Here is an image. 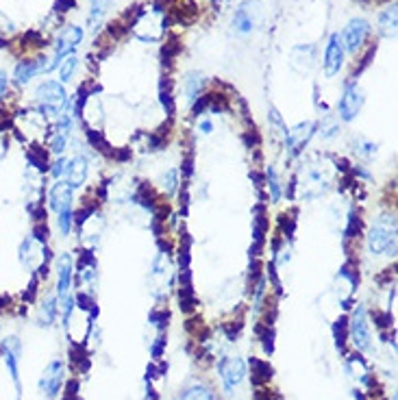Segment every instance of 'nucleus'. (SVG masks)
<instances>
[{"label":"nucleus","mask_w":398,"mask_h":400,"mask_svg":"<svg viewBox=\"0 0 398 400\" xmlns=\"http://www.w3.org/2000/svg\"><path fill=\"white\" fill-rule=\"evenodd\" d=\"M33 96L37 103V111H40L44 118H61L70 105L68 91L64 83L59 81H42L35 87Z\"/></svg>","instance_id":"f257e3e1"},{"label":"nucleus","mask_w":398,"mask_h":400,"mask_svg":"<svg viewBox=\"0 0 398 400\" xmlns=\"http://www.w3.org/2000/svg\"><path fill=\"white\" fill-rule=\"evenodd\" d=\"M366 249L370 255H394L396 251V218L394 214H381L366 231Z\"/></svg>","instance_id":"f03ea898"},{"label":"nucleus","mask_w":398,"mask_h":400,"mask_svg":"<svg viewBox=\"0 0 398 400\" xmlns=\"http://www.w3.org/2000/svg\"><path fill=\"white\" fill-rule=\"evenodd\" d=\"M364 91L357 83H348L342 91V96H339V103H337V120L342 122H353L359 111L364 109Z\"/></svg>","instance_id":"7ed1b4c3"},{"label":"nucleus","mask_w":398,"mask_h":400,"mask_svg":"<svg viewBox=\"0 0 398 400\" xmlns=\"http://www.w3.org/2000/svg\"><path fill=\"white\" fill-rule=\"evenodd\" d=\"M348 333H351V341L355 344L357 350L368 353L372 348V333H370V322H368V313L366 309L359 304V307L353 311L351 322H348Z\"/></svg>","instance_id":"20e7f679"},{"label":"nucleus","mask_w":398,"mask_h":400,"mask_svg":"<svg viewBox=\"0 0 398 400\" xmlns=\"http://www.w3.org/2000/svg\"><path fill=\"white\" fill-rule=\"evenodd\" d=\"M81 40H83V29L81 27H77V24L66 27L59 33V37H57V42H54V54H52V59L48 64V72L59 66V61L64 59V57H68V54H72L74 50H77Z\"/></svg>","instance_id":"39448f33"},{"label":"nucleus","mask_w":398,"mask_h":400,"mask_svg":"<svg viewBox=\"0 0 398 400\" xmlns=\"http://www.w3.org/2000/svg\"><path fill=\"white\" fill-rule=\"evenodd\" d=\"M261 22V5L257 0H246L233 15V31L237 35H249Z\"/></svg>","instance_id":"423d86ee"},{"label":"nucleus","mask_w":398,"mask_h":400,"mask_svg":"<svg viewBox=\"0 0 398 400\" xmlns=\"http://www.w3.org/2000/svg\"><path fill=\"white\" fill-rule=\"evenodd\" d=\"M370 31H372V27L368 20H364V17H353V20L346 24L344 33L339 35L342 37L344 50H348L351 54H357L359 50H362V46L366 44Z\"/></svg>","instance_id":"0eeeda50"},{"label":"nucleus","mask_w":398,"mask_h":400,"mask_svg":"<svg viewBox=\"0 0 398 400\" xmlns=\"http://www.w3.org/2000/svg\"><path fill=\"white\" fill-rule=\"evenodd\" d=\"M344 44H342V37L339 33H331L327 48H325V61H322V70H325L327 79H333L344 68Z\"/></svg>","instance_id":"6e6552de"},{"label":"nucleus","mask_w":398,"mask_h":400,"mask_svg":"<svg viewBox=\"0 0 398 400\" xmlns=\"http://www.w3.org/2000/svg\"><path fill=\"white\" fill-rule=\"evenodd\" d=\"M218 372H220V378H222L224 392L231 394L237 385H242V380L246 378V364L239 357H226V359L220 361Z\"/></svg>","instance_id":"1a4fd4ad"},{"label":"nucleus","mask_w":398,"mask_h":400,"mask_svg":"<svg viewBox=\"0 0 398 400\" xmlns=\"http://www.w3.org/2000/svg\"><path fill=\"white\" fill-rule=\"evenodd\" d=\"M316 135V122H300L298 126L290 128L286 133V146H288V155L296 157L300 155L305 146L309 144V140Z\"/></svg>","instance_id":"9d476101"},{"label":"nucleus","mask_w":398,"mask_h":400,"mask_svg":"<svg viewBox=\"0 0 398 400\" xmlns=\"http://www.w3.org/2000/svg\"><path fill=\"white\" fill-rule=\"evenodd\" d=\"M61 385H64V364L59 359H54L46 366V370L40 378V392L48 400H52V398H57V394L61 392Z\"/></svg>","instance_id":"9b49d317"},{"label":"nucleus","mask_w":398,"mask_h":400,"mask_svg":"<svg viewBox=\"0 0 398 400\" xmlns=\"http://www.w3.org/2000/svg\"><path fill=\"white\" fill-rule=\"evenodd\" d=\"M54 270H57V298H64L70 294V285H72V274H74V259L70 253H61L54 261Z\"/></svg>","instance_id":"f8f14e48"},{"label":"nucleus","mask_w":398,"mask_h":400,"mask_svg":"<svg viewBox=\"0 0 398 400\" xmlns=\"http://www.w3.org/2000/svg\"><path fill=\"white\" fill-rule=\"evenodd\" d=\"M48 205L54 214H59L61 209H70L74 205V187H70L66 181L54 183L48 192Z\"/></svg>","instance_id":"ddd939ff"},{"label":"nucleus","mask_w":398,"mask_h":400,"mask_svg":"<svg viewBox=\"0 0 398 400\" xmlns=\"http://www.w3.org/2000/svg\"><path fill=\"white\" fill-rule=\"evenodd\" d=\"M46 59H22L13 70V81L17 85H29L37 74L46 70Z\"/></svg>","instance_id":"4468645a"},{"label":"nucleus","mask_w":398,"mask_h":400,"mask_svg":"<svg viewBox=\"0 0 398 400\" xmlns=\"http://www.w3.org/2000/svg\"><path fill=\"white\" fill-rule=\"evenodd\" d=\"M87 175H89V161L83 157V155H77L70 159V165H68V175H66V183L74 189H79L85 181H87Z\"/></svg>","instance_id":"2eb2a0df"},{"label":"nucleus","mask_w":398,"mask_h":400,"mask_svg":"<svg viewBox=\"0 0 398 400\" xmlns=\"http://www.w3.org/2000/svg\"><path fill=\"white\" fill-rule=\"evenodd\" d=\"M205 87V76L196 70L187 72L183 76V96H185V103L187 105H196L198 98H200V91Z\"/></svg>","instance_id":"dca6fc26"},{"label":"nucleus","mask_w":398,"mask_h":400,"mask_svg":"<svg viewBox=\"0 0 398 400\" xmlns=\"http://www.w3.org/2000/svg\"><path fill=\"white\" fill-rule=\"evenodd\" d=\"M57 311H59V300H57V296H46L40 307V325L50 327L57 320Z\"/></svg>","instance_id":"f3484780"},{"label":"nucleus","mask_w":398,"mask_h":400,"mask_svg":"<svg viewBox=\"0 0 398 400\" xmlns=\"http://www.w3.org/2000/svg\"><path fill=\"white\" fill-rule=\"evenodd\" d=\"M179 185H181V181H179V170L177 168L165 170V172L161 175V179H159V187H161V192L165 196H175Z\"/></svg>","instance_id":"a211bd4d"},{"label":"nucleus","mask_w":398,"mask_h":400,"mask_svg":"<svg viewBox=\"0 0 398 400\" xmlns=\"http://www.w3.org/2000/svg\"><path fill=\"white\" fill-rule=\"evenodd\" d=\"M77 68H79V57L77 54L72 52V54L64 57V59L59 61V66H57V70H59V83H70L74 72H77Z\"/></svg>","instance_id":"6ab92c4d"},{"label":"nucleus","mask_w":398,"mask_h":400,"mask_svg":"<svg viewBox=\"0 0 398 400\" xmlns=\"http://www.w3.org/2000/svg\"><path fill=\"white\" fill-rule=\"evenodd\" d=\"M378 33L385 37L396 35V7H390L378 15Z\"/></svg>","instance_id":"aec40b11"},{"label":"nucleus","mask_w":398,"mask_h":400,"mask_svg":"<svg viewBox=\"0 0 398 400\" xmlns=\"http://www.w3.org/2000/svg\"><path fill=\"white\" fill-rule=\"evenodd\" d=\"M57 216V231H59L61 237H68L70 231H72V226H74V209H61L59 214H54Z\"/></svg>","instance_id":"412c9836"},{"label":"nucleus","mask_w":398,"mask_h":400,"mask_svg":"<svg viewBox=\"0 0 398 400\" xmlns=\"http://www.w3.org/2000/svg\"><path fill=\"white\" fill-rule=\"evenodd\" d=\"M339 133H342V126H339V120L337 118H327L320 126V138L325 142H331L335 138H339Z\"/></svg>","instance_id":"4be33fe9"},{"label":"nucleus","mask_w":398,"mask_h":400,"mask_svg":"<svg viewBox=\"0 0 398 400\" xmlns=\"http://www.w3.org/2000/svg\"><path fill=\"white\" fill-rule=\"evenodd\" d=\"M68 165H70V157L66 155H59L48 168V172L54 181H66V175H68Z\"/></svg>","instance_id":"5701e85b"},{"label":"nucleus","mask_w":398,"mask_h":400,"mask_svg":"<svg viewBox=\"0 0 398 400\" xmlns=\"http://www.w3.org/2000/svg\"><path fill=\"white\" fill-rule=\"evenodd\" d=\"M268 189H270V200L272 202H279L281 200V194H283V185L279 181V175H277V170L270 165L268 168Z\"/></svg>","instance_id":"b1692460"},{"label":"nucleus","mask_w":398,"mask_h":400,"mask_svg":"<svg viewBox=\"0 0 398 400\" xmlns=\"http://www.w3.org/2000/svg\"><path fill=\"white\" fill-rule=\"evenodd\" d=\"M376 150H378V146H376L374 142H368V140H364V138H355V152H357L359 157L370 159V157L376 155Z\"/></svg>","instance_id":"393cba45"},{"label":"nucleus","mask_w":398,"mask_h":400,"mask_svg":"<svg viewBox=\"0 0 398 400\" xmlns=\"http://www.w3.org/2000/svg\"><path fill=\"white\" fill-rule=\"evenodd\" d=\"M181 400H214V394H212L209 390H207V387L196 385V387L185 390L183 396H181Z\"/></svg>","instance_id":"a878e982"},{"label":"nucleus","mask_w":398,"mask_h":400,"mask_svg":"<svg viewBox=\"0 0 398 400\" xmlns=\"http://www.w3.org/2000/svg\"><path fill=\"white\" fill-rule=\"evenodd\" d=\"M7 91H9V76L5 70H0V101L7 96Z\"/></svg>","instance_id":"bb28decb"},{"label":"nucleus","mask_w":398,"mask_h":400,"mask_svg":"<svg viewBox=\"0 0 398 400\" xmlns=\"http://www.w3.org/2000/svg\"><path fill=\"white\" fill-rule=\"evenodd\" d=\"M198 131L202 133V135H212V133H214V122L209 118H202L198 122Z\"/></svg>","instance_id":"cd10ccee"}]
</instances>
